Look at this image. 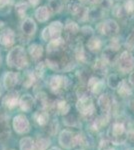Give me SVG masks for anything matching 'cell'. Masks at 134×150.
I'll return each mask as SVG.
<instances>
[{
	"mask_svg": "<svg viewBox=\"0 0 134 150\" xmlns=\"http://www.w3.org/2000/svg\"><path fill=\"white\" fill-rule=\"evenodd\" d=\"M63 29V25L60 21H54L50 24L48 27H46L42 32V38L45 41H50L56 38H59L61 31Z\"/></svg>",
	"mask_w": 134,
	"mask_h": 150,
	"instance_id": "cell-6",
	"label": "cell"
},
{
	"mask_svg": "<svg viewBox=\"0 0 134 150\" xmlns=\"http://www.w3.org/2000/svg\"><path fill=\"white\" fill-rule=\"evenodd\" d=\"M81 31H82V33H83L84 35H86V36L89 35V37H91L92 33H93V30H92V29L90 28V27H87V26H85V27L82 28Z\"/></svg>",
	"mask_w": 134,
	"mask_h": 150,
	"instance_id": "cell-39",
	"label": "cell"
},
{
	"mask_svg": "<svg viewBox=\"0 0 134 150\" xmlns=\"http://www.w3.org/2000/svg\"><path fill=\"white\" fill-rule=\"evenodd\" d=\"M125 12L128 14L133 13L134 12V0H126V3L124 5Z\"/></svg>",
	"mask_w": 134,
	"mask_h": 150,
	"instance_id": "cell-35",
	"label": "cell"
},
{
	"mask_svg": "<svg viewBox=\"0 0 134 150\" xmlns=\"http://www.w3.org/2000/svg\"><path fill=\"white\" fill-rule=\"evenodd\" d=\"M98 150H115L112 148V143L110 140H102L98 146Z\"/></svg>",
	"mask_w": 134,
	"mask_h": 150,
	"instance_id": "cell-32",
	"label": "cell"
},
{
	"mask_svg": "<svg viewBox=\"0 0 134 150\" xmlns=\"http://www.w3.org/2000/svg\"><path fill=\"white\" fill-rule=\"evenodd\" d=\"M34 119H35V121L38 125L46 126V124L49 122V113L44 109L41 111H37L34 114Z\"/></svg>",
	"mask_w": 134,
	"mask_h": 150,
	"instance_id": "cell-17",
	"label": "cell"
},
{
	"mask_svg": "<svg viewBox=\"0 0 134 150\" xmlns=\"http://www.w3.org/2000/svg\"><path fill=\"white\" fill-rule=\"evenodd\" d=\"M121 81L122 80H121L120 77H119L117 74H111L110 76L108 77V79H107V84H108V86L112 89H117L118 86L120 85Z\"/></svg>",
	"mask_w": 134,
	"mask_h": 150,
	"instance_id": "cell-26",
	"label": "cell"
},
{
	"mask_svg": "<svg viewBox=\"0 0 134 150\" xmlns=\"http://www.w3.org/2000/svg\"><path fill=\"white\" fill-rule=\"evenodd\" d=\"M89 92H91V91L89 90L88 87H80L77 90V95H78L79 98L87 97V96H89Z\"/></svg>",
	"mask_w": 134,
	"mask_h": 150,
	"instance_id": "cell-36",
	"label": "cell"
},
{
	"mask_svg": "<svg viewBox=\"0 0 134 150\" xmlns=\"http://www.w3.org/2000/svg\"><path fill=\"white\" fill-rule=\"evenodd\" d=\"M35 17L38 21H40V22H45V21H47L48 18L50 17L49 8L46 6L38 7L35 11Z\"/></svg>",
	"mask_w": 134,
	"mask_h": 150,
	"instance_id": "cell-18",
	"label": "cell"
},
{
	"mask_svg": "<svg viewBox=\"0 0 134 150\" xmlns=\"http://www.w3.org/2000/svg\"><path fill=\"white\" fill-rule=\"evenodd\" d=\"M80 2H82V3H88V0H79Z\"/></svg>",
	"mask_w": 134,
	"mask_h": 150,
	"instance_id": "cell-44",
	"label": "cell"
},
{
	"mask_svg": "<svg viewBox=\"0 0 134 150\" xmlns=\"http://www.w3.org/2000/svg\"><path fill=\"white\" fill-rule=\"evenodd\" d=\"M80 3L79 2H77V1H70L69 3H68V10H69L70 12H71L72 14H75L77 12V10L80 8Z\"/></svg>",
	"mask_w": 134,
	"mask_h": 150,
	"instance_id": "cell-31",
	"label": "cell"
},
{
	"mask_svg": "<svg viewBox=\"0 0 134 150\" xmlns=\"http://www.w3.org/2000/svg\"><path fill=\"white\" fill-rule=\"evenodd\" d=\"M108 137L112 144L120 145L127 140V130L122 122H115L108 130Z\"/></svg>",
	"mask_w": 134,
	"mask_h": 150,
	"instance_id": "cell-2",
	"label": "cell"
},
{
	"mask_svg": "<svg viewBox=\"0 0 134 150\" xmlns=\"http://www.w3.org/2000/svg\"><path fill=\"white\" fill-rule=\"evenodd\" d=\"M127 140H129L131 143L134 144V130L127 131Z\"/></svg>",
	"mask_w": 134,
	"mask_h": 150,
	"instance_id": "cell-40",
	"label": "cell"
},
{
	"mask_svg": "<svg viewBox=\"0 0 134 150\" xmlns=\"http://www.w3.org/2000/svg\"><path fill=\"white\" fill-rule=\"evenodd\" d=\"M87 47H88L90 51H93V52L99 51L102 47V41L99 38L91 37L87 41Z\"/></svg>",
	"mask_w": 134,
	"mask_h": 150,
	"instance_id": "cell-23",
	"label": "cell"
},
{
	"mask_svg": "<svg viewBox=\"0 0 134 150\" xmlns=\"http://www.w3.org/2000/svg\"><path fill=\"white\" fill-rule=\"evenodd\" d=\"M19 80V75L16 72H6L3 77V85L7 90H11L17 85Z\"/></svg>",
	"mask_w": 134,
	"mask_h": 150,
	"instance_id": "cell-13",
	"label": "cell"
},
{
	"mask_svg": "<svg viewBox=\"0 0 134 150\" xmlns=\"http://www.w3.org/2000/svg\"><path fill=\"white\" fill-rule=\"evenodd\" d=\"M15 42V33L10 28H5L0 32V44L4 47H10Z\"/></svg>",
	"mask_w": 134,
	"mask_h": 150,
	"instance_id": "cell-10",
	"label": "cell"
},
{
	"mask_svg": "<svg viewBox=\"0 0 134 150\" xmlns=\"http://www.w3.org/2000/svg\"><path fill=\"white\" fill-rule=\"evenodd\" d=\"M118 90V94L122 97H127V96H130L132 94V89L129 86L127 80H122L120 83V85L118 86L117 88Z\"/></svg>",
	"mask_w": 134,
	"mask_h": 150,
	"instance_id": "cell-22",
	"label": "cell"
},
{
	"mask_svg": "<svg viewBox=\"0 0 134 150\" xmlns=\"http://www.w3.org/2000/svg\"><path fill=\"white\" fill-rule=\"evenodd\" d=\"M118 69L123 73H128L134 68V57L129 51H124L117 58Z\"/></svg>",
	"mask_w": 134,
	"mask_h": 150,
	"instance_id": "cell-5",
	"label": "cell"
},
{
	"mask_svg": "<svg viewBox=\"0 0 134 150\" xmlns=\"http://www.w3.org/2000/svg\"><path fill=\"white\" fill-rule=\"evenodd\" d=\"M76 108L80 114L83 116H91L94 112V104L90 96L81 97L76 103Z\"/></svg>",
	"mask_w": 134,
	"mask_h": 150,
	"instance_id": "cell-7",
	"label": "cell"
},
{
	"mask_svg": "<svg viewBox=\"0 0 134 150\" xmlns=\"http://www.w3.org/2000/svg\"><path fill=\"white\" fill-rule=\"evenodd\" d=\"M112 104H113V99L110 97L109 94H102L100 97L98 98V106L103 112V114L109 115Z\"/></svg>",
	"mask_w": 134,
	"mask_h": 150,
	"instance_id": "cell-11",
	"label": "cell"
},
{
	"mask_svg": "<svg viewBox=\"0 0 134 150\" xmlns=\"http://www.w3.org/2000/svg\"><path fill=\"white\" fill-rule=\"evenodd\" d=\"M22 32L26 35H33L36 31V24L31 18H25L21 26Z\"/></svg>",
	"mask_w": 134,
	"mask_h": 150,
	"instance_id": "cell-16",
	"label": "cell"
},
{
	"mask_svg": "<svg viewBox=\"0 0 134 150\" xmlns=\"http://www.w3.org/2000/svg\"><path fill=\"white\" fill-rule=\"evenodd\" d=\"M59 143L65 149H71L78 145V133L63 130L59 135Z\"/></svg>",
	"mask_w": 134,
	"mask_h": 150,
	"instance_id": "cell-3",
	"label": "cell"
},
{
	"mask_svg": "<svg viewBox=\"0 0 134 150\" xmlns=\"http://www.w3.org/2000/svg\"><path fill=\"white\" fill-rule=\"evenodd\" d=\"M12 125H13L14 131L18 134H25L30 130V123H29L27 117L22 114L16 115L13 118Z\"/></svg>",
	"mask_w": 134,
	"mask_h": 150,
	"instance_id": "cell-8",
	"label": "cell"
},
{
	"mask_svg": "<svg viewBox=\"0 0 134 150\" xmlns=\"http://www.w3.org/2000/svg\"><path fill=\"white\" fill-rule=\"evenodd\" d=\"M20 150H34V140L30 137H24L20 140Z\"/></svg>",
	"mask_w": 134,
	"mask_h": 150,
	"instance_id": "cell-25",
	"label": "cell"
},
{
	"mask_svg": "<svg viewBox=\"0 0 134 150\" xmlns=\"http://www.w3.org/2000/svg\"><path fill=\"white\" fill-rule=\"evenodd\" d=\"M6 61L7 65L10 67H13V68H25L28 64V60L24 48L21 46H16L12 48L8 54H7Z\"/></svg>",
	"mask_w": 134,
	"mask_h": 150,
	"instance_id": "cell-1",
	"label": "cell"
},
{
	"mask_svg": "<svg viewBox=\"0 0 134 150\" xmlns=\"http://www.w3.org/2000/svg\"><path fill=\"white\" fill-rule=\"evenodd\" d=\"M77 150H83V149H77Z\"/></svg>",
	"mask_w": 134,
	"mask_h": 150,
	"instance_id": "cell-48",
	"label": "cell"
},
{
	"mask_svg": "<svg viewBox=\"0 0 134 150\" xmlns=\"http://www.w3.org/2000/svg\"><path fill=\"white\" fill-rule=\"evenodd\" d=\"M104 82L97 77H91L88 80V88L93 94H99L104 88Z\"/></svg>",
	"mask_w": 134,
	"mask_h": 150,
	"instance_id": "cell-15",
	"label": "cell"
},
{
	"mask_svg": "<svg viewBox=\"0 0 134 150\" xmlns=\"http://www.w3.org/2000/svg\"><path fill=\"white\" fill-rule=\"evenodd\" d=\"M48 85L53 93L59 94L67 88L69 85V81L66 77L62 75H53L49 78Z\"/></svg>",
	"mask_w": 134,
	"mask_h": 150,
	"instance_id": "cell-4",
	"label": "cell"
},
{
	"mask_svg": "<svg viewBox=\"0 0 134 150\" xmlns=\"http://www.w3.org/2000/svg\"><path fill=\"white\" fill-rule=\"evenodd\" d=\"M0 105H1V91H0Z\"/></svg>",
	"mask_w": 134,
	"mask_h": 150,
	"instance_id": "cell-46",
	"label": "cell"
},
{
	"mask_svg": "<svg viewBox=\"0 0 134 150\" xmlns=\"http://www.w3.org/2000/svg\"><path fill=\"white\" fill-rule=\"evenodd\" d=\"M34 104H35V100L31 95L29 94H25L22 97L19 99V107L20 109L24 111V112H30L33 109Z\"/></svg>",
	"mask_w": 134,
	"mask_h": 150,
	"instance_id": "cell-14",
	"label": "cell"
},
{
	"mask_svg": "<svg viewBox=\"0 0 134 150\" xmlns=\"http://www.w3.org/2000/svg\"><path fill=\"white\" fill-rule=\"evenodd\" d=\"M29 53L33 59H39L43 54V48L39 44H32L29 47Z\"/></svg>",
	"mask_w": 134,
	"mask_h": 150,
	"instance_id": "cell-24",
	"label": "cell"
},
{
	"mask_svg": "<svg viewBox=\"0 0 134 150\" xmlns=\"http://www.w3.org/2000/svg\"><path fill=\"white\" fill-rule=\"evenodd\" d=\"M107 63H108V62H107L104 58H102V59H98L96 61V63H95V65H94V70L98 72V73L105 74Z\"/></svg>",
	"mask_w": 134,
	"mask_h": 150,
	"instance_id": "cell-27",
	"label": "cell"
},
{
	"mask_svg": "<svg viewBox=\"0 0 134 150\" xmlns=\"http://www.w3.org/2000/svg\"><path fill=\"white\" fill-rule=\"evenodd\" d=\"M27 8H28L27 3H25V2H19L15 6V11H16V13L18 14L19 17H22L24 15V13H25V11L27 10Z\"/></svg>",
	"mask_w": 134,
	"mask_h": 150,
	"instance_id": "cell-30",
	"label": "cell"
},
{
	"mask_svg": "<svg viewBox=\"0 0 134 150\" xmlns=\"http://www.w3.org/2000/svg\"><path fill=\"white\" fill-rule=\"evenodd\" d=\"M100 0H88V3H91V4H95V3H99Z\"/></svg>",
	"mask_w": 134,
	"mask_h": 150,
	"instance_id": "cell-43",
	"label": "cell"
},
{
	"mask_svg": "<svg viewBox=\"0 0 134 150\" xmlns=\"http://www.w3.org/2000/svg\"><path fill=\"white\" fill-rule=\"evenodd\" d=\"M97 30L101 33V34L105 36H112L119 31L118 24L112 19H107L104 22H102L97 26Z\"/></svg>",
	"mask_w": 134,
	"mask_h": 150,
	"instance_id": "cell-9",
	"label": "cell"
},
{
	"mask_svg": "<svg viewBox=\"0 0 134 150\" xmlns=\"http://www.w3.org/2000/svg\"><path fill=\"white\" fill-rule=\"evenodd\" d=\"M10 134L8 120L5 116L0 115V138H6Z\"/></svg>",
	"mask_w": 134,
	"mask_h": 150,
	"instance_id": "cell-19",
	"label": "cell"
},
{
	"mask_svg": "<svg viewBox=\"0 0 134 150\" xmlns=\"http://www.w3.org/2000/svg\"><path fill=\"white\" fill-rule=\"evenodd\" d=\"M29 2H30L32 5H36V4L39 2V0H29Z\"/></svg>",
	"mask_w": 134,
	"mask_h": 150,
	"instance_id": "cell-42",
	"label": "cell"
},
{
	"mask_svg": "<svg viewBox=\"0 0 134 150\" xmlns=\"http://www.w3.org/2000/svg\"><path fill=\"white\" fill-rule=\"evenodd\" d=\"M50 145V139L46 136H38L34 141V150H46Z\"/></svg>",
	"mask_w": 134,
	"mask_h": 150,
	"instance_id": "cell-20",
	"label": "cell"
},
{
	"mask_svg": "<svg viewBox=\"0 0 134 150\" xmlns=\"http://www.w3.org/2000/svg\"><path fill=\"white\" fill-rule=\"evenodd\" d=\"M65 31L68 34H76L79 31V26L77 25V23L68 21V23L65 25Z\"/></svg>",
	"mask_w": 134,
	"mask_h": 150,
	"instance_id": "cell-29",
	"label": "cell"
},
{
	"mask_svg": "<svg viewBox=\"0 0 134 150\" xmlns=\"http://www.w3.org/2000/svg\"><path fill=\"white\" fill-rule=\"evenodd\" d=\"M128 82L131 84V85H133V86H134V72H132V73H130V75H129Z\"/></svg>",
	"mask_w": 134,
	"mask_h": 150,
	"instance_id": "cell-41",
	"label": "cell"
},
{
	"mask_svg": "<svg viewBox=\"0 0 134 150\" xmlns=\"http://www.w3.org/2000/svg\"><path fill=\"white\" fill-rule=\"evenodd\" d=\"M48 126L47 128V131L49 134L53 135L55 134L56 132H57V129H58V124H57V121H52V122H48L47 124H46Z\"/></svg>",
	"mask_w": 134,
	"mask_h": 150,
	"instance_id": "cell-33",
	"label": "cell"
},
{
	"mask_svg": "<svg viewBox=\"0 0 134 150\" xmlns=\"http://www.w3.org/2000/svg\"><path fill=\"white\" fill-rule=\"evenodd\" d=\"M19 99H20V97H19L18 92H16V91H10L3 98L2 104L6 108H8V109H12V108H15L19 104Z\"/></svg>",
	"mask_w": 134,
	"mask_h": 150,
	"instance_id": "cell-12",
	"label": "cell"
},
{
	"mask_svg": "<svg viewBox=\"0 0 134 150\" xmlns=\"http://www.w3.org/2000/svg\"><path fill=\"white\" fill-rule=\"evenodd\" d=\"M49 150H61L60 148H57V147H53V148H51V149H49Z\"/></svg>",
	"mask_w": 134,
	"mask_h": 150,
	"instance_id": "cell-45",
	"label": "cell"
},
{
	"mask_svg": "<svg viewBox=\"0 0 134 150\" xmlns=\"http://www.w3.org/2000/svg\"><path fill=\"white\" fill-rule=\"evenodd\" d=\"M64 123L67 125V126H75V125H76V123H77V120L75 119L74 116L68 115L67 117L64 119Z\"/></svg>",
	"mask_w": 134,
	"mask_h": 150,
	"instance_id": "cell-37",
	"label": "cell"
},
{
	"mask_svg": "<svg viewBox=\"0 0 134 150\" xmlns=\"http://www.w3.org/2000/svg\"><path fill=\"white\" fill-rule=\"evenodd\" d=\"M111 1L110 0H100L99 5L101 6V9H109L111 7Z\"/></svg>",
	"mask_w": 134,
	"mask_h": 150,
	"instance_id": "cell-38",
	"label": "cell"
},
{
	"mask_svg": "<svg viewBox=\"0 0 134 150\" xmlns=\"http://www.w3.org/2000/svg\"><path fill=\"white\" fill-rule=\"evenodd\" d=\"M113 14H114V16H116V17H118V18H120V17H122L123 16V14L124 13H126L125 12V9L123 8L122 6H120V5H116L115 7L113 8Z\"/></svg>",
	"mask_w": 134,
	"mask_h": 150,
	"instance_id": "cell-34",
	"label": "cell"
},
{
	"mask_svg": "<svg viewBox=\"0 0 134 150\" xmlns=\"http://www.w3.org/2000/svg\"><path fill=\"white\" fill-rule=\"evenodd\" d=\"M119 1H126V0H119Z\"/></svg>",
	"mask_w": 134,
	"mask_h": 150,
	"instance_id": "cell-47",
	"label": "cell"
},
{
	"mask_svg": "<svg viewBox=\"0 0 134 150\" xmlns=\"http://www.w3.org/2000/svg\"><path fill=\"white\" fill-rule=\"evenodd\" d=\"M55 110L60 115H67L70 111V106L65 100H58L55 102Z\"/></svg>",
	"mask_w": 134,
	"mask_h": 150,
	"instance_id": "cell-21",
	"label": "cell"
},
{
	"mask_svg": "<svg viewBox=\"0 0 134 150\" xmlns=\"http://www.w3.org/2000/svg\"><path fill=\"white\" fill-rule=\"evenodd\" d=\"M48 8L53 13H57L62 9V2L61 0H50L48 4Z\"/></svg>",
	"mask_w": 134,
	"mask_h": 150,
	"instance_id": "cell-28",
	"label": "cell"
}]
</instances>
